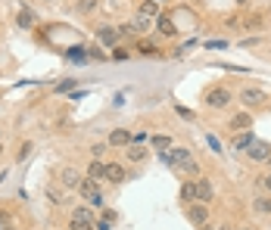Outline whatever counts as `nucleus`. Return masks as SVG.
Segmentation results:
<instances>
[{"mask_svg": "<svg viewBox=\"0 0 271 230\" xmlns=\"http://www.w3.org/2000/svg\"><path fill=\"white\" fill-rule=\"evenodd\" d=\"M193 187H197V202H212V196H215V187H212V181H206V177H200V181H193Z\"/></svg>", "mask_w": 271, "mask_h": 230, "instance_id": "obj_7", "label": "nucleus"}, {"mask_svg": "<svg viewBox=\"0 0 271 230\" xmlns=\"http://www.w3.org/2000/svg\"><path fill=\"white\" fill-rule=\"evenodd\" d=\"M106 177V165L100 162V159H94V162L88 165V181H103Z\"/></svg>", "mask_w": 271, "mask_h": 230, "instance_id": "obj_12", "label": "nucleus"}, {"mask_svg": "<svg viewBox=\"0 0 271 230\" xmlns=\"http://www.w3.org/2000/svg\"><path fill=\"white\" fill-rule=\"evenodd\" d=\"M109 224L112 221H100V224H97V230H109Z\"/></svg>", "mask_w": 271, "mask_h": 230, "instance_id": "obj_29", "label": "nucleus"}, {"mask_svg": "<svg viewBox=\"0 0 271 230\" xmlns=\"http://www.w3.org/2000/svg\"><path fill=\"white\" fill-rule=\"evenodd\" d=\"M143 156H147L143 143H131V146H128V159H131V162H143Z\"/></svg>", "mask_w": 271, "mask_h": 230, "instance_id": "obj_17", "label": "nucleus"}, {"mask_svg": "<svg viewBox=\"0 0 271 230\" xmlns=\"http://www.w3.org/2000/svg\"><path fill=\"white\" fill-rule=\"evenodd\" d=\"M187 218H190V221L197 224V227H203V224L209 221V208L203 205V202H193V205H190V212H187Z\"/></svg>", "mask_w": 271, "mask_h": 230, "instance_id": "obj_8", "label": "nucleus"}, {"mask_svg": "<svg viewBox=\"0 0 271 230\" xmlns=\"http://www.w3.org/2000/svg\"><path fill=\"white\" fill-rule=\"evenodd\" d=\"M109 59H119V63H122V59H128V53H125V50L119 47V50H112V56Z\"/></svg>", "mask_w": 271, "mask_h": 230, "instance_id": "obj_26", "label": "nucleus"}, {"mask_svg": "<svg viewBox=\"0 0 271 230\" xmlns=\"http://www.w3.org/2000/svg\"><path fill=\"white\" fill-rule=\"evenodd\" d=\"M91 153H94V159H100V156H103V153H106V146H103V143H100V146H94V149H91Z\"/></svg>", "mask_w": 271, "mask_h": 230, "instance_id": "obj_28", "label": "nucleus"}, {"mask_svg": "<svg viewBox=\"0 0 271 230\" xmlns=\"http://www.w3.org/2000/svg\"><path fill=\"white\" fill-rule=\"evenodd\" d=\"M240 230H256V227H240Z\"/></svg>", "mask_w": 271, "mask_h": 230, "instance_id": "obj_31", "label": "nucleus"}, {"mask_svg": "<svg viewBox=\"0 0 271 230\" xmlns=\"http://www.w3.org/2000/svg\"><path fill=\"white\" fill-rule=\"evenodd\" d=\"M16 22L22 25V28H32V25H34V13H32V9H28V6H25V9H19Z\"/></svg>", "mask_w": 271, "mask_h": 230, "instance_id": "obj_16", "label": "nucleus"}, {"mask_svg": "<svg viewBox=\"0 0 271 230\" xmlns=\"http://www.w3.org/2000/svg\"><path fill=\"white\" fill-rule=\"evenodd\" d=\"M53 91L56 94H69V91H75V81H72V78H63V81H56Z\"/></svg>", "mask_w": 271, "mask_h": 230, "instance_id": "obj_24", "label": "nucleus"}, {"mask_svg": "<svg viewBox=\"0 0 271 230\" xmlns=\"http://www.w3.org/2000/svg\"><path fill=\"white\" fill-rule=\"evenodd\" d=\"M246 156L253 159V162H265V159H271V146L262 143V140H253V143H249V149H246Z\"/></svg>", "mask_w": 271, "mask_h": 230, "instance_id": "obj_6", "label": "nucleus"}, {"mask_svg": "<svg viewBox=\"0 0 271 230\" xmlns=\"http://www.w3.org/2000/svg\"><path fill=\"white\" fill-rule=\"evenodd\" d=\"M150 143L156 146V149H169V146H171V137H166V134H156V137H150Z\"/></svg>", "mask_w": 271, "mask_h": 230, "instance_id": "obj_22", "label": "nucleus"}, {"mask_svg": "<svg viewBox=\"0 0 271 230\" xmlns=\"http://www.w3.org/2000/svg\"><path fill=\"white\" fill-rule=\"evenodd\" d=\"M140 53H156V47H153V44H147V41H143V44H140Z\"/></svg>", "mask_w": 271, "mask_h": 230, "instance_id": "obj_27", "label": "nucleus"}, {"mask_svg": "<svg viewBox=\"0 0 271 230\" xmlns=\"http://www.w3.org/2000/svg\"><path fill=\"white\" fill-rule=\"evenodd\" d=\"M228 103H231V94L225 91V87H212V91L206 94V106H212V109H221Z\"/></svg>", "mask_w": 271, "mask_h": 230, "instance_id": "obj_4", "label": "nucleus"}, {"mask_svg": "<svg viewBox=\"0 0 271 230\" xmlns=\"http://www.w3.org/2000/svg\"><path fill=\"white\" fill-rule=\"evenodd\" d=\"M253 208H256L259 215H271V199H265V196H262V199H256Z\"/></svg>", "mask_w": 271, "mask_h": 230, "instance_id": "obj_23", "label": "nucleus"}, {"mask_svg": "<svg viewBox=\"0 0 271 230\" xmlns=\"http://www.w3.org/2000/svg\"><path fill=\"white\" fill-rule=\"evenodd\" d=\"M240 103H243V106H265L268 103V94L259 91V87H246V91L240 94Z\"/></svg>", "mask_w": 271, "mask_h": 230, "instance_id": "obj_3", "label": "nucleus"}, {"mask_svg": "<svg viewBox=\"0 0 271 230\" xmlns=\"http://www.w3.org/2000/svg\"><path fill=\"white\" fill-rule=\"evenodd\" d=\"M131 28H134V32H150V19H147V16H137V19L131 22Z\"/></svg>", "mask_w": 271, "mask_h": 230, "instance_id": "obj_25", "label": "nucleus"}, {"mask_svg": "<svg viewBox=\"0 0 271 230\" xmlns=\"http://www.w3.org/2000/svg\"><path fill=\"white\" fill-rule=\"evenodd\" d=\"M218 230H231V227H218Z\"/></svg>", "mask_w": 271, "mask_h": 230, "instance_id": "obj_32", "label": "nucleus"}, {"mask_svg": "<svg viewBox=\"0 0 271 230\" xmlns=\"http://www.w3.org/2000/svg\"><path fill=\"white\" fill-rule=\"evenodd\" d=\"M72 230H97V227H94L91 208H84V205L75 208V212H72Z\"/></svg>", "mask_w": 271, "mask_h": 230, "instance_id": "obj_2", "label": "nucleus"}, {"mask_svg": "<svg viewBox=\"0 0 271 230\" xmlns=\"http://www.w3.org/2000/svg\"><path fill=\"white\" fill-rule=\"evenodd\" d=\"M131 140H134V137H131L128 131H122V128H119V131H112V134H109V143H112V146H128Z\"/></svg>", "mask_w": 271, "mask_h": 230, "instance_id": "obj_13", "label": "nucleus"}, {"mask_svg": "<svg viewBox=\"0 0 271 230\" xmlns=\"http://www.w3.org/2000/svg\"><path fill=\"white\" fill-rule=\"evenodd\" d=\"M181 199L184 202H197V187H193V181H187L181 187Z\"/></svg>", "mask_w": 271, "mask_h": 230, "instance_id": "obj_19", "label": "nucleus"}, {"mask_svg": "<svg viewBox=\"0 0 271 230\" xmlns=\"http://www.w3.org/2000/svg\"><path fill=\"white\" fill-rule=\"evenodd\" d=\"M100 41L112 47L115 41H119V32H115V28H100Z\"/></svg>", "mask_w": 271, "mask_h": 230, "instance_id": "obj_20", "label": "nucleus"}, {"mask_svg": "<svg viewBox=\"0 0 271 230\" xmlns=\"http://www.w3.org/2000/svg\"><path fill=\"white\" fill-rule=\"evenodd\" d=\"M66 59H72V63H88V53H84L81 47H69L66 50Z\"/></svg>", "mask_w": 271, "mask_h": 230, "instance_id": "obj_18", "label": "nucleus"}, {"mask_svg": "<svg viewBox=\"0 0 271 230\" xmlns=\"http://www.w3.org/2000/svg\"><path fill=\"white\" fill-rule=\"evenodd\" d=\"M240 3H243V0H240Z\"/></svg>", "mask_w": 271, "mask_h": 230, "instance_id": "obj_33", "label": "nucleus"}, {"mask_svg": "<svg viewBox=\"0 0 271 230\" xmlns=\"http://www.w3.org/2000/svg\"><path fill=\"white\" fill-rule=\"evenodd\" d=\"M249 128H253V115L249 112H237L231 118V131H249Z\"/></svg>", "mask_w": 271, "mask_h": 230, "instance_id": "obj_10", "label": "nucleus"}, {"mask_svg": "<svg viewBox=\"0 0 271 230\" xmlns=\"http://www.w3.org/2000/svg\"><path fill=\"white\" fill-rule=\"evenodd\" d=\"M253 140H256V137L249 134V131H246V134H237V140H234V149H249V143H253Z\"/></svg>", "mask_w": 271, "mask_h": 230, "instance_id": "obj_21", "label": "nucleus"}, {"mask_svg": "<svg viewBox=\"0 0 271 230\" xmlns=\"http://www.w3.org/2000/svg\"><path fill=\"white\" fill-rule=\"evenodd\" d=\"M166 162L171 168H178V171H184V174H197V159H193L190 149H169Z\"/></svg>", "mask_w": 271, "mask_h": 230, "instance_id": "obj_1", "label": "nucleus"}, {"mask_svg": "<svg viewBox=\"0 0 271 230\" xmlns=\"http://www.w3.org/2000/svg\"><path fill=\"white\" fill-rule=\"evenodd\" d=\"M140 16H147V19H153V16H162L159 13V3H156V0H143V3H140Z\"/></svg>", "mask_w": 271, "mask_h": 230, "instance_id": "obj_15", "label": "nucleus"}, {"mask_svg": "<svg viewBox=\"0 0 271 230\" xmlns=\"http://www.w3.org/2000/svg\"><path fill=\"white\" fill-rule=\"evenodd\" d=\"M262 184H265V187H268V190H271V174H268V177H265V181H262Z\"/></svg>", "mask_w": 271, "mask_h": 230, "instance_id": "obj_30", "label": "nucleus"}, {"mask_svg": "<svg viewBox=\"0 0 271 230\" xmlns=\"http://www.w3.org/2000/svg\"><path fill=\"white\" fill-rule=\"evenodd\" d=\"M60 181H63V187L78 190V187H81V174L75 171V168H63V171H60Z\"/></svg>", "mask_w": 271, "mask_h": 230, "instance_id": "obj_9", "label": "nucleus"}, {"mask_svg": "<svg viewBox=\"0 0 271 230\" xmlns=\"http://www.w3.org/2000/svg\"><path fill=\"white\" fill-rule=\"evenodd\" d=\"M106 181L122 184V181H125V168H122V165H106Z\"/></svg>", "mask_w": 271, "mask_h": 230, "instance_id": "obj_14", "label": "nucleus"}, {"mask_svg": "<svg viewBox=\"0 0 271 230\" xmlns=\"http://www.w3.org/2000/svg\"><path fill=\"white\" fill-rule=\"evenodd\" d=\"M78 190H81V196L88 199L91 205H97V208L103 205V193L97 190V184H94V181H81V187H78Z\"/></svg>", "mask_w": 271, "mask_h": 230, "instance_id": "obj_5", "label": "nucleus"}, {"mask_svg": "<svg viewBox=\"0 0 271 230\" xmlns=\"http://www.w3.org/2000/svg\"><path fill=\"white\" fill-rule=\"evenodd\" d=\"M156 25H159V32L166 34V37H175V34H178V25L171 22V16H159V19H156Z\"/></svg>", "mask_w": 271, "mask_h": 230, "instance_id": "obj_11", "label": "nucleus"}]
</instances>
